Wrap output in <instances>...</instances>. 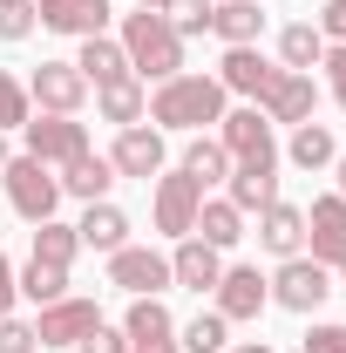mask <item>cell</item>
Listing matches in <instances>:
<instances>
[{
    "instance_id": "obj_1",
    "label": "cell",
    "mask_w": 346,
    "mask_h": 353,
    "mask_svg": "<svg viewBox=\"0 0 346 353\" xmlns=\"http://www.w3.org/2000/svg\"><path fill=\"white\" fill-rule=\"evenodd\" d=\"M123 54H130L136 82H170V75H183V34L170 28V14H150V7L123 14Z\"/></svg>"
},
{
    "instance_id": "obj_2",
    "label": "cell",
    "mask_w": 346,
    "mask_h": 353,
    "mask_svg": "<svg viewBox=\"0 0 346 353\" xmlns=\"http://www.w3.org/2000/svg\"><path fill=\"white\" fill-rule=\"evenodd\" d=\"M224 116V82L217 75H170V82H156V95H150V123L156 130H204V123H217Z\"/></svg>"
},
{
    "instance_id": "obj_3",
    "label": "cell",
    "mask_w": 346,
    "mask_h": 353,
    "mask_svg": "<svg viewBox=\"0 0 346 353\" xmlns=\"http://www.w3.org/2000/svg\"><path fill=\"white\" fill-rule=\"evenodd\" d=\"M0 183H7L14 218H28V224H48V218H54V204H61V176L48 170V163H34L28 150L0 163Z\"/></svg>"
},
{
    "instance_id": "obj_4",
    "label": "cell",
    "mask_w": 346,
    "mask_h": 353,
    "mask_svg": "<svg viewBox=\"0 0 346 353\" xmlns=\"http://www.w3.org/2000/svg\"><path fill=\"white\" fill-rule=\"evenodd\" d=\"M272 285V306H285V312H319L326 306V292H333V265H319V259H278V272L265 279Z\"/></svg>"
},
{
    "instance_id": "obj_5",
    "label": "cell",
    "mask_w": 346,
    "mask_h": 353,
    "mask_svg": "<svg viewBox=\"0 0 346 353\" xmlns=\"http://www.w3.org/2000/svg\"><path fill=\"white\" fill-rule=\"evenodd\" d=\"M109 285H123L130 299H163L176 279H170V259H163V252L123 245V252H109Z\"/></svg>"
},
{
    "instance_id": "obj_6",
    "label": "cell",
    "mask_w": 346,
    "mask_h": 353,
    "mask_svg": "<svg viewBox=\"0 0 346 353\" xmlns=\"http://www.w3.org/2000/svg\"><path fill=\"white\" fill-rule=\"evenodd\" d=\"M21 136H28V157H34V163H48V170L75 163V157L88 150V123H75V116H41V109H34Z\"/></svg>"
},
{
    "instance_id": "obj_7",
    "label": "cell",
    "mask_w": 346,
    "mask_h": 353,
    "mask_svg": "<svg viewBox=\"0 0 346 353\" xmlns=\"http://www.w3.org/2000/svg\"><path fill=\"white\" fill-rule=\"evenodd\" d=\"M217 143H224V157H231V163L278 157V143H272V123H265L258 102H245V109H224V116H217Z\"/></svg>"
},
{
    "instance_id": "obj_8",
    "label": "cell",
    "mask_w": 346,
    "mask_h": 353,
    "mask_svg": "<svg viewBox=\"0 0 346 353\" xmlns=\"http://www.w3.org/2000/svg\"><path fill=\"white\" fill-rule=\"evenodd\" d=\"M28 102H34L41 116H82V102H88L82 68H75V61H41L34 82H28Z\"/></svg>"
},
{
    "instance_id": "obj_9",
    "label": "cell",
    "mask_w": 346,
    "mask_h": 353,
    "mask_svg": "<svg viewBox=\"0 0 346 353\" xmlns=\"http://www.w3.org/2000/svg\"><path fill=\"white\" fill-rule=\"evenodd\" d=\"M211 312H224V319H258L265 306H272V285H265L258 265H224V279L211 285Z\"/></svg>"
},
{
    "instance_id": "obj_10",
    "label": "cell",
    "mask_w": 346,
    "mask_h": 353,
    "mask_svg": "<svg viewBox=\"0 0 346 353\" xmlns=\"http://www.w3.org/2000/svg\"><path fill=\"white\" fill-rule=\"evenodd\" d=\"M278 75H285V68H278V61H265L258 48H224V61H217V82H224V95H252V102H265Z\"/></svg>"
},
{
    "instance_id": "obj_11",
    "label": "cell",
    "mask_w": 346,
    "mask_h": 353,
    "mask_svg": "<svg viewBox=\"0 0 346 353\" xmlns=\"http://www.w3.org/2000/svg\"><path fill=\"white\" fill-rule=\"evenodd\" d=\"M197 204H204V190H197V176H156V231L163 238H190V224H197Z\"/></svg>"
},
{
    "instance_id": "obj_12",
    "label": "cell",
    "mask_w": 346,
    "mask_h": 353,
    "mask_svg": "<svg viewBox=\"0 0 346 353\" xmlns=\"http://www.w3.org/2000/svg\"><path fill=\"white\" fill-rule=\"evenodd\" d=\"M305 245H312V259L319 265H340L346 259V197H312V211H305Z\"/></svg>"
},
{
    "instance_id": "obj_13",
    "label": "cell",
    "mask_w": 346,
    "mask_h": 353,
    "mask_svg": "<svg viewBox=\"0 0 346 353\" xmlns=\"http://www.w3.org/2000/svg\"><path fill=\"white\" fill-rule=\"evenodd\" d=\"M34 21H41L48 34H75V41H88V34L109 28V0H34Z\"/></svg>"
},
{
    "instance_id": "obj_14",
    "label": "cell",
    "mask_w": 346,
    "mask_h": 353,
    "mask_svg": "<svg viewBox=\"0 0 346 353\" xmlns=\"http://www.w3.org/2000/svg\"><path fill=\"white\" fill-rule=\"evenodd\" d=\"M109 163H116V176H143V183H150V176H163V130H156V123H150V130L130 123V130L116 136Z\"/></svg>"
},
{
    "instance_id": "obj_15",
    "label": "cell",
    "mask_w": 346,
    "mask_h": 353,
    "mask_svg": "<svg viewBox=\"0 0 346 353\" xmlns=\"http://www.w3.org/2000/svg\"><path fill=\"white\" fill-rule=\"evenodd\" d=\"M258 109H265V123H285V130H299V123H312V109H319V82L285 68V75L272 82V95H265Z\"/></svg>"
},
{
    "instance_id": "obj_16",
    "label": "cell",
    "mask_w": 346,
    "mask_h": 353,
    "mask_svg": "<svg viewBox=\"0 0 346 353\" xmlns=\"http://www.w3.org/2000/svg\"><path fill=\"white\" fill-rule=\"evenodd\" d=\"M88 326H102V312H95V299H54V306H41V319H34V333H41V347H75Z\"/></svg>"
},
{
    "instance_id": "obj_17",
    "label": "cell",
    "mask_w": 346,
    "mask_h": 353,
    "mask_svg": "<svg viewBox=\"0 0 346 353\" xmlns=\"http://www.w3.org/2000/svg\"><path fill=\"white\" fill-rule=\"evenodd\" d=\"M258 245L272 252V259H299L305 252V211L285 204V197H272V204L258 211Z\"/></svg>"
},
{
    "instance_id": "obj_18",
    "label": "cell",
    "mask_w": 346,
    "mask_h": 353,
    "mask_svg": "<svg viewBox=\"0 0 346 353\" xmlns=\"http://www.w3.org/2000/svg\"><path fill=\"white\" fill-rule=\"evenodd\" d=\"M224 197H231L238 211H265V204L278 197V157H258V163H231V176H224Z\"/></svg>"
},
{
    "instance_id": "obj_19",
    "label": "cell",
    "mask_w": 346,
    "mask_h": 353,
    "mask_svg": "<svg viewBox=\"0 0 346 353\" xmlns=\"http://www.w3.org/2000/svg\"><path fill=\"white\" fill-rule=\"evenodd\" d=\"M170 279H176V285H190V292H211L217 279H224V252H211L204 238H176Z\"/></svg>"
},
{
    "instance_id": "obj_20",
    "label": "cell",
    "mask_w": 346,
    "mask_h": 353,
    "mask_svg": "<svg viewBox=\"0 0 346 353\" xmlns=\"http://www.w3.org/2000/svg\"><path fill=\"white\" fill-rule=\"evenodd\" d=\"M123 333H130V353H150V347H170V340H176V319H170L163 299H130Z\"/></svg>"
},
{
    "instance_id": "obj_21",
    "label": "cell",
    "mask_w": 346,
    "mask_h": 353,
    "mask_svg": "<svg viewBox=\"0 0 346 353\" xmlns=\"http://www.w3.org/2000/svg\"><path fill=\"white\" fill-rule=\"evenodd\" d=\"M211 34L224 48H258L265 7H258V0H217V7H211Z\"/></svg>"
},
{
    "instance_id": "obj_22",
    "label": "cell",
    "mask_w": 346,
    "mask_h": 353,
    "mask_svg": "<svg viewBox=\"0 0 346 353\" xmlns=\"http://www.w3.org/2000/svg\"><path fill=\"white\" fill-rule=\"evenodd\" d=\"M190 238H204L211 252H231V245L245 238V211H238L231 197H204V204H197V224H190Z\"/></svg>"
},
{
    "instance_id": "obj_23",
    "label": "cell",
    "mask_w": 346,
    "mask_h": 353,
    "mask_svg": "<svg viewBox=\"0 0 346 353\" xmlns=\"http://www.w3.org/2000/svg\"><path fill=\"white\" fill-rule=\"evenodd\" d=\"M61 197H82V204H95V197H109V183H116V163L109 157H95V150H82L75 163H61Z\"/></svg>"
},
{
    "instance_id": "obj_24",
    "label": "cell",
    "mask_w": 346,
    "mask_h": 353,
    "mask_svg": "<svg viewBox=\"0 0 346 353\" xmlns=\"http://www.w3.org/2000/svg\"><path fill=\"white\" fill-rule=\"evenodd\" d=\"M75 238H82L88 252H123V245H130V218H123L109 197H95L82 211V224H75Z\"/></svg>"
},
{
    "instance_id": "obj_25",
    "label": "cell",
    "mask_w": 346,
    "mask_h": 353,
    "mask_svg": "<svg viewBox=\"0 0 346 353\" xmlns=\"http://www.w3.org/2000/svg\"><path fill=\"white\" fill-rule=\"evenodd\" d=\"M75 68H82L88 88H109V82L130 75V54H123V41H109V34H88L82 54H75Z\"/></svg>"
},
{
    "instance_id": "obj_26",
    "label": "cell",
    "mask_w": 346,
    "mask_h": 353,
    "mask_svg": "<svg viewBox=\"0 0 346 353\" xmlns=\"http://www.w3.org/2000/svg\"><path fill=\"white\" fill-rule=\"evenodd\" d=\"M95 109H102V123L130 130V123H143V116H150V95H143V82H136V75H123V82L95 88Z\"/></svg>"
},
{
    "instance_id": "obj_27",
    "label": "cell",
    "mask_w": 346,
    "mask_h": 353,
    "mask_svg": "<svg viewBox=\"0 0 346 353\" xmlns=\"http://www.w3.org/2000/svg\"><path fill=\"white\" fill-rule=\"evenodd\" d=\"M319 54H326V34H319L312 21H292V28L278 34V68H292V75H312Z\"/></svg>"
},
{
    "instance_id": "obj_28",
    "label": "cell",
    "mask_w": 346,
    "mask_h": 353,
    "mask_svg": "<svg viewBox=\"0 0 346 353\" xmlns=\"http://www.w3.org/2000/svg\"><path fill=\"white\" fill-rule=\"evenodd\" d=\"M176 170H183V176H197V190H211V183H224V176H231V157H224V143H217V136H204V130H197Z\"/></svg>"
},
{
    "instance_id": "obj_29",
    "label": "cell",
    "mask_w": 346,
    "mask_h": 353,
    "mask_svg": "<svg viewBox=\"0 0 346 353\" xmlns=\"http://www.w3.org/2000/svg\"><path fill=\"white\" fill-rule=\"evenodd\" d=\"M285 157H292L299 170H326V163L340 157V143H333V130H326V123H299V130H292V143H285Z\"/></svg>"
},
{
    "instance_id": "obj_30",
    "label": "cell",
    "mask_w": 346,
    "mask_h": 353,
    "mask_svg": "<svg viewBox=\"0 0 346 353\" xmlns=\"http://www.w3.org/2000/svg\"><path fill=\"white\" fill-rule=\"evenodd\" d=\"M14 285H21L34 306H54V299H68V265H41V259H28V272H14Z\"/></svg>"
},
{
    "instance_id": "obj_31",
    "label": "cell",
    "mask_w": 346,
    "mask_h": 353,
    "mask_svg": "<svg viewBox=\"0 0 346 353\" xmlns=\"http://www.w3.org/2000/svg\"><path fill=\"white\" fill-rule=\"evenodd\" d=\"M176 347L183 353H224L231 347V319L224 312H197L190 326H176Z\"/></svg>"
},
{
    "instance_id": "obj_32",
    "label": "cell",
    "mask_w": 346,
    "mask_h": 353,
    "mask_svg": "<svg viewBox=\"0 0 346 353\" xmlns=\"http://www.w3.org/2000/svg\"><path fill=\"white\" fill-rule=\"evenodd\" d=\"M75 252H82L75 224H61V218L34 224V259H41V265H75Z\"/></svg>"
},
{
    "instance_id": "obj_33",
    "label": "cell",
    "mask_w": 346,
    "mask_h": 353,
    "mask_svg": "<svg viewBox=\"0 0 346 353\" xmlns=\"http://www.w3.org/2000/svg\"><path fill=\"white\" fill-rule=\"evenodd\" d=\"M28 116H34V102H28V82H14V75L0 68V130H28Z\"/></svg>"
},
{
    "instance_id": "obj_34",
    "label": "cell",
    "mask_w": 346,
    "mask_h": 353,
    "mask_svg": "<svg viewBox=\"0 0 346 353\" xmlns=\"http://www.w3.org/2000/svg\"><path fill=\"white\" fill-rule=\"evenodd\" d=\"M211 7L217 0H170V28L190 41V34H211Z\"/></svg>"
},
{
    "instance_id": "obj_35",
    "label": "cell",
    "mask_w": 346,
    "mask_h": 353,
    "mask_svg": "<svg viewBox=\"0 0 346 353\" xmlns=\"http://www.w3.org/2000/svg\"><path fill=\"white\" fill-rule=\"evenodd\" d=\"M34 34V0H0V41H28Z\"/></svg>"
},
{
    "instance_id": "obj_36",
    "label": "cell",
    "mask_w": 346,
    "mask_h": 353,
    "mask_svg": "<svg viewBox=\"0 0 346 353\" xmlns=\"http://www.w3.org/2000/svg\"><path fill=\"white\" fill-rule=\"evenodd\" d=\"M75 353H130V333H123V326H109V319H102V326H88L82 340H75Z\"/></svg>"
},
{
    "instance_id": "obj_37",
    "label": "cell",
    "mask_w": 346,
    "mask_h": 353,
    "mask_svg": "<svg viewBox=\"0 0 346 353\" xmlns=\"http://www.w3.org/2000/svg\"><path fill=\"white\" fill-rule=\"evenodd\" d=\"M34 347H41L34 319H14V312H7V319H0V353H34Z\"/></svg>"
},
{
    "instance_id": "obj_38",
    "label": "cell",
    "mask_w": 346,
    "mask_h": 353,
    "mask_svg": "<svg viewBox=\"0 0 346 353\" xmlns=\"http://www.w3.org/2000/svg\"><path fill=\"white\" fill-rule=\"evenodd\" d=\"M299 347H305V353H346V319H326V326H312Z\"/></svg>"
},
{
    "instance_id": "obj_39",
    "label": "cell",
    "mask_w": 346,
    "mask_h": 353,
    "mask_svg": "<svg viewBox=\"0 0 346 353\" xmlns=\"http://www.w3.org/2000/svg\"><path fill=\"white\" fill-rule=\"evenodd\" d=\"M319 68H326V82H333V102L346 109V41H326V54H319Z\"/></svg>"
},
{
    "instance_id": "obj_40",
    "label": "cell",
    "mask_w": 346,
    "mask_h": 353,
    "mask_svg": "<svg viewBox=\"0 0 346 353\" xmlns=\"http://www.w3.org/2000/svg\"><path fill=\"white\" fill-rule=\"evenodd\" d=\"M312 28H319V34H326V41H346V7H340V0H326V7H319V21H312Z\"/></svg>"
},
{
    "instance_id": "obj_41",
    "label": "cell",
    "mask_w": 346,
    "mask_h": 353,
    "mask_svg": "<svg viewBox=\"0 0 346 353\" xmlns=\"http://www.w3.org/2000/svg\"><path fill=\"white\" fill-rule=\"evenodd\" d=\"M14 299H21V285H14V265H7V252H0V319L14 312Z\"/></svg>"
},
{
    "instance_id": "obj_42",
    "label": "cell",
    "mask_w": 346,
    "mask_h": 353,
    "mask_svg": "<svg viewBox=\"0 0 346 353\" xmlns=\"http://www.w3.org/2000/svg\"><path fill=\"white\" fill-rule=\"evenodd\" d=\"M333 170H340V197H346V150H340V157H333Z\"/></svg>"
},
{
    "instance_id": "obj_43",
    "label": "cell",
    "mask_w": 346,
    "mask_h": 353,
    "mask_svg": "<svg viewBox=\"0 0 346 353\" xmlns=\"http://www.w3.org/2000/svg\"><path fill=\"white\" fill-rule=\"evenodd\" d=\"M224 353H272V347H265V340H252V347H224Z\"/></svg>"
},
{
    "instance_id": "obj_44",
    "label": "cell",
    "mask_w": 346,
    "mask_h": 353,
    "mask_svg": "<svg viewBox=\"0 0 346 353\" xmlns=\"http://www.w3.org/2000/svg\"><path fill=\"white\" fill-rule=\"evenodd\" d=\"M136 7H150V14H170V0H136Z\"/></svg>"
},
{
    "instance_id": "obj_45",
    "label": "cell",
    "mask_w": 346,
    "mask_h": 353,
    "mask_svg": "<svg viewBox=\"0 0 346 353\" xmlns=\"http://www.w3.org/2000/svg\"><path fill=\"white\" fill-rule=\"evenodd\" d=\"M150 353H183V347H176V340H170V347H150Z\"/></svg>"
},
{
    "instance_id": "obj_46",
    "label": "cell",
    "mask_w": 346,
    "mask_h": 353,
    "mask_svg": "<svg viewBox=\"0 0 346 353\" xmlns=\"http://www.w3.org/2000/svg\"><path fill=\"white\" fill-rule=\"evenodd\" d=\"M0 163H7V130H0Z\"/></svg>"
},
{
    "instance_id": "obj_47",
    "label": "cell",
    "mask_w": 346,
    "mask_h": 353,
    "mask_svg": "<svg viewBox=\"0 0 346 353\" xmlns=\"http://www.w3.org/2000/svg\"><path fill=\"white\" fill-rule=\"evenodd\" d=\"M333 272H340V279H346V259H340V265H333Z\"/></svg>"
},
{
    "instance_id": "obj_48",
    "label": "cell",
    "mask_w": 346,
    "mask_h": 353,
    "mask_svg": "<svg viewBox=\"0 0 346 353\" xmlns=\"http://www.w3.org/2000/svg\"><path fill=\"white\" fill-rule=\"evenodd\" d=\"M340 7H346V0H340Z\"/></svg>"
}]
</instances>
